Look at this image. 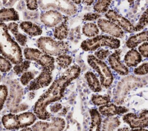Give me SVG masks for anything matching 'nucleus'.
<instances>
[{"label":"nucleus","instance_id":"nucleus-27","mask_svg":"<svg viewBox=\"0 0 148 131\" xmlns=\"http://www.w3.org/2000/svg\"><path fill=\"white\" fill-rule=\"evenodd\" d=\"M82 31L83 34L88 37H95L99 33V29L97 25L92 22H88L84 24L83 26Z\"/></svg>","mask_w":148,"mask_h":131},{"label":"nucleus","instance_id":"nucleus-20","mask_svg":"<svg viewBox=\"0 0 148 131\" xmlns=\"http://www.w3.org/2000/svg\"><path fill=\"white\" fill-rule=\"evenodd\" d=\"M2 122L4 127L9 130L20 129L17 115L8 114L3 116Z\"/></svg>","mask_w":148,"mask_h":131},{"label":"nucleus","instance_id":"nucleus-8","mask_svg":"<svg viewBox=\"0 0 148 131\" xmlns=\"http://www.w3.org/2000/svg\"><path fill=\"white\" fill-rule=\"evenodd\" d=\"M65 126V122L63 118L55 117L50 123L39 121L32 128L34 131H63Z\"/></svg>","mask_w":148,"mask_h":131},{"label":"nucleus","instance_id":"nucleus-37","mask_svg":"<svg viewBox=\"0 0 148 131\" xmlns=\"http://www.w3.org/2000/svg\"><path fill=\"white\" fill-rule=\"evenodd\" d=\"M8 96V88L6 86L1 85L0 87V103L1 109H2L4 104V102Z\"/></svg>","mask_w":148,"mask_h":131},{"label":"nucleus","instance_id":"nucleus-35","mask_svg":"<svg viewBox=\"0 0 148 131\" xmlns=\"http://www.w3.org/2000/svg\"><path fill=\"white\" fill-rule=\"evenodd\" d=\"M34 78V74L30 71L24 72L20 78V82L23 85H27L28 83Z\"/></svg>","mask_w":148,"mask_h":131},{"label":"nucleus","instance_id":"nucleus-5","mask_svg":"<svg viewBox=\"0 0 148 131\" xmlns=\"http://www.w3.org/2000/svg\"><path fill=\"white\" fill-rule=\"evenodd\" d=\"M87 61L89 65L98 73L101 84L105 88L110 87L113 82V77L108 66L93 55L88 56Z\"/></svg>","mask_w":148,"mask_h":131},{"label":"nucleus","instance_id":"nucleus-29","mask_svg":"<svg viewBox=\"0 0 148 131\" xmlns=\"http://www.w3.org/2000/svg\"><path fill=\"white\" fill-rule=\"evenodd\" d=\"M112 0H98L94 6V10L97 13H105L108 10Z\"/></svg>","mask_w":148,"mask_h":131},{"label":"nucleus","instance_id":"nucleus-4","mask_svg":"<svg viewBox=\"0 0 148 131\" xmlns=\"http://www.w3.org/2000/svg\"><path fill=\"white\" fill-rule=\"evenodd\" d=\"M120 45V41L116 38L100 35L83 41L81 44V48L85 51H94L100 47H108L112 49H117Z\"/></svg>","mask_w":148,"mask_h":131},{"label":"nucleus","instance_id":"nucleus-6","mask_svg":"<svg viewBox=\"0 0 148 131\" xmlns=\"http://www.w3.org/2000/svg\"><path fill=\"white\" fill-rule=\"evenodd\" d=\"M38 3L42 10L54 9L68 16H72L77 11L76 6L70 0H38Z\"/></svg>","mask_w":148,"mask_h":131},{"label":"nucleus","instance_id":"nucleus-17","mask_svg":"<svg viewBox=\"0 0 148 131\" xmlns=\"http://www.w3.org/2000/svg\"><path fill=\"white\" fill-rule=\"evenodd\" d=\"M143 41H148V31L142 32L130 37L127 41L126 45L127 47L132 49Z\"/></svg>","mask_w":148,"mask_h":131},{"label":"nucleus","instance_id":"nucleus-3","mask_svg":"<svg viewBox=\"0 0 148 131\" xmlns=\"http://www.w3.org/2000/svg\"><path fill=\"white\" fill-rule=\"evenodd\" d=\"M36 44L38 47L42 52L50 56L65 55L69 49V45L67 43L62 41H56L49 37L39 38Z\"/></svg>","mask_w":148,"mask_h":131},{"label":"nucleus","instance_id":"nucleus-26","mask_svg":"<svg viewBox=\"0 0 148 131\" xmlns=\"http://www.w3.org/2000/svg\"><path fill=\"white\" fill-rule=\"evenodd\" d=\"M120 122L117 117H108L103 124L102 131H114L120 125Z\"/></svg>","mask_w":148,"mask_h":131},{"label":"nucleus","instance_id":"nucleus-23","mask_svg":"<svg viewBox=\"0 0 148 131\" xmlns=\"http://www.w3.org/2000/svg\"><path fill=\"white\" fill-rule=\"evenodd\" d=\"M91 118V123L89 131H100L101 124V117L99 113L95 109H91L90 110Z\"/></svg>","mask_w":148,"mask_h":131},{"label":"nucleus","instance_id":"nucleus-44","mask_svg":"<svg viewBox=\"0 0 148 131\" xmlns=\"http://www.w3.org/2000/svg\"><path fill=\"white\" fill-rule=\"evenodd\" d=\"M117 131H130V128L127 127H124V128L119 129Z\"/></svg>","mask_w":148,"mask_h":131},{"label":"nucleus","instance_id":"nucleus-39","mask_svg":"<svg viewBox=\"0 0 148 131\" xmlns=\"http://www.w3.org/2000/svg\"><path fill=\"white\" fill-rule=\"evenodd\" d=\"M138 50L140 53L145 57H148V42H145L140 45Z\"/></svg>","mask_w":148,"mask_h":131},{"label":"nucleus","instance_id":"nucleus-28","mask_svg":"<svg viewBox=\"0 0 148 131\" xmlns=\"http://www.w3.org/2000/svg\"><path fill=\"white\" fill-rule=\"evenodd\" d=\"M24 55L27 59L37 61L42 53L37 49L27 48L24 50Z\"/></svg>","mask_w":148,"mask_h":131},{"label":"nucleus","instance_id":"nucleus-31","mask_svg":"<svg viewBox=\"0 0 148 131\" xmlns=\"http://www.w3.org/2000/svg\"><path fill=\"white\" fill-rule=\"evenodd\" d=\"M91 101L94 105L97 106L106 105L110 102V97L108 95H92Z\"/></svg>","mask_w":148,"mask_h":131},{"label":"nucleus","instance_id":"nucleus-25","mask_svg":"<svg viewBox=\"0 0 148 131\" xmlns=\"http://www.w3.org/2000/svg\"><path fill=\"white\" fill-rule=\"evenodd\" d=\"M43 67V68L53 71L54 68V59L50 55L42 54L36 61Z\"/></svg>","mask_w":148,"mask_h":131},{"label":"nucleus","instance_id":"nucleus-2","mask_svg":"<svg viewBox=\"0 0 148 131\" xmlns=\"http://www.w3.org/2000/svg\"><path fill=\"white\" fill-rule=\"evenodd\" d=\"M0 45L1 53L5 58L12 63L18 64L23 62V55L20 47L15 42L8 33L6 24H0Z\"/></svg>","mask_w":148,"mask_h":131},{"label":"nucleus","instance_id":"nucleus-24","mask_svg":"<svg viewBox=\"0 0 148 131\" xmlns=\"http://www.w3.org/2000/svg\"><path fill=\"white\" fill-rule=\"evenodd\" d=\"M18 24L16 22H10L8 25V29L14 35L16 40L21 45L24 46L27 43V38L25 35L18 32Z\"/></svg>","mask_w":148,"mask_h":131},{"label":"nucleus","instance_id":"nucleus-16","mask_svg":"<svg viewBox=\"0 0 148 131\" xmlns=\"http://www.w3.org/2000/svg\"><path fill=\"white\" fill-rule=\"evenodd\" d=\"M141 61V54L135 49L130 50L124 56V61L128 67H135Z\"/></svg>","mask_w":148,"mask_h":131},{"label":"nucleus","instance_id":"nucleus-21","mask_svg":"<svg viewBox=\"0 0 148 131\" xmlns=\"http://www.w3.org/2000/svg\"><path fill=\"white\" fill-rule=\"evenodd\" d=\"M1 23L9 21H18L19 16L13 8L1 9L0 13Z\"/></svg>","mask_w":148,"mask_h":131},{"label":"nucleus","instance_id":"nucleus-32","mask_svg":"<svg viewBox=\"0 0 148 131\" xmlns=\"http://www.w3.org/2000/svg\"><path fill=\"white\" fill-rule=\"evenodd\" d=\"M72 60V57L66 55H62L58 56L56 59L58 65L62 68H66L68 67L71 64Z\"/></svg>","mask_w":148,"mask_h":131},{"label":"nucleus","instance_id":"nucleus-47","mask_svg":"<svg viewBox=\"0 0 148 131\" xmlns=\"http://www.w3.org/2000/svg\"><path fill=\"white\" fill-rule=\"evenodd\" d=\"M21 131H34V130H32L31 128H24L23 129H22Z\"/></svg>","mask_w":148,"mask_h":131},{"label":"nucleus","instance_id":"nucleus-41","mask_svg":"<svg viewBox=\"0 0 148 131\" xmlns=\"http://www.w3.org/2000/svg\"><path fill=\"white\" fill-rule=\"evenodd\" d=\"M38 0H25L28 9L31 10H36L38 8Z\"/></svg>","mask_w":148,"mask_h":131},{"label":"nucleus","instance_id":"nucleus-9","mask_svg":"<svg viewBox=\"0 0 148 131\" xmlns=\"http://www.w3.org/2000/svg\"><path fill=\"white\" fill-rule=\"evenodd\" d=\"M97 23L102 32L114 37L121 38L123 37L124 32L122 28L116 23L103 18L99 19Z\"/></svg>","mask_w":148,"mask_h":131},{"label":"nucleus","instance_id":"nucleus-38","mask_svg":"<svg viewBox=\"0 0 148 131\" xmlns=\"http://www.w3.org/2000/svg\"><path fill=\"white\" fill-rule=\"evenodd\" d=\"M110 54V51L108 49H101L99 51L95 52V55L99 60L105 59Z\"/></svg>","mask_w":148,"mask_h":131},{"label":"nucleus","instance_id":"nucleus-30","mask_svg":"<svg viewBox=\"0 0 148 131\" xmlns=\"http://www.w3.org/2000/svg\"><path fill=\"white\" fill-rule=\"evenodd\" d=\"M148 24V8L143 13L138 24L134 26V31H140Z\"/></svg>","mask_w":148,"mask_h":131},{"label":"nucleus","instance_id":"nucleus-33","mask_svg":"<svg viewBox=\"0 0 148 131\" xmlns=\"http://www.w3.org/2000/svg\"><path fill=\"white\" fill-rule=\"evenodd\" d=\"M30 65V61L28 60H25L23 61L22 63L16 64L15 66H14L13 70L14 72L17 75H19L25 71H26L28 68H29Z\"/></svg>","mask_w":148,"mask_h":131},{"label":"nucleus","instance_id":"nucleus-34","mask_svg":"<svg viewBox=\"0 0 148 131\" xmlns=\"http://www.w3.org/2000/svg\"><path fill=\"white\" fill-rule=\"evenodd\" d=\"M12 68V64L9 61L5 58L1 56L0 57V69L1 72H6L10 71Z\"/></svg>","mask_w":148,"mask_h":131},{"label":"nucleus","instance_id":"nucleus-42","mask_svg":"<svg viewBox=\"0 0 148 131\" xmlns=\"http://www.w3.org/2000/svg\"><path fill=\"white\" fill-rule=\"evenodd\" d=\"M62 105L60 103H54L50 106V110L53 113H57L62 109Z\"/></svg>","mask_w":148,"mask_h":131},{"label":"nucleus","instance_id":"nucleus-46","mask_svg":"<svg viewBox=\"0 0 148 131\" xmlns=\"http://www.w3.org/2000/svg\"><path fill=\"white\" fill-rule=\"evenodd\" d=\"M73 3L77 4V5H79L80 3L81 2V0H71Z\"/></svg>","mask_w":148,"mask_h":131},{"label":"nucleus","instance_id":"nucleus-48","mask_svg":"<svg viewBox=\"0 0 148 131\" xmlns=\"http://www.w3.org/2000/svg\"><path fill=\"white\" fill-rule=\"evenodd\" d=\"M127 1L128 2V3H130V5H132L134 3V0H127Z\"/></svg>","mask_w":148,"mask_h":131},{"label":"nucleus","instance_id":"nucleus-14","mask_svg":"<svg viewBox=\"0 0 148 131\" xmlns=\"http://www.w3.org/2000/svg\"><path fill=\"white\" fill-rule=\"evenodd\" d=\"M99 112L106 117H111L117 114H121L128 111V109L125 107L117 106L113 103L106 104L99 107Z\"/></svg>","mask_w":148,"mask_h":131},{"label":"nucleus","instance_id":"nucleus-15","mask_svg":"<svg viewBox=\"0 0 148 131\" xmlns=\"http://www.w3.org/2000/svg\"><path fill=\"white\" fill-rule=\"evenodd\" d=\"M20 27L25 33L31 36H39L42 33V28L38 25L30 21L21 22Z\"/></svg>","mask_w":148,"mask_h":131},{"label":"nucleus","instance_id":"nucleus-11","mask_svg":"<svg viewBox=\"0 0 148 131\" xmlns=\"http://www.w3.org/2000/svg\"><path fill=\"white\" fill-rule=\"evenodd\" d=\"M52 80L51 71L43 68L40 75L32 80L28 87V90H35L47 86Z\"/></svg>","mask_w":148,"mask_h":131},{"label":"nucleus","instance_id":"nucleus-1","mask_svg":"<svg viewBox=\"0 0 148 131\" xmlns=\"http://www.w3.org/2000/svg\"><path fill=\"white\" fill-rule=\"evenodd\" d=\"M80 73V68L77 65H73L68 68L52 83L35 105L34 111L38 118L45 120L51 117V114L46 110L47 106L49 104L61 99L66 87L79 76Z\"/></svg>","mask_w":148,"mask_h":131},{"label":"nucleus","instance_id":"nucleus-13","mask_svg":"<svg viewBox=\"0 0 148 131\" xmlns=\"http://www.w3.org/2000/svg\"><path fill=\"white\" fill-rule=\"evenodd\" d=\"M120 53L121 50H116L109 56L108 61L111 67L119 74L126 75L128 74V69L120 61Z\"/></svg>","mask_w":148,"mask_h":131},{"label":"nucleus","instance_id":"nucleus-19","mask_svg":"<svg viewBox=\"0 0 148 131\" xmlns=\"http://www.w3.org/2000/svg\"><path fill=\"white\" fill-rule=\"evenodd\" d=\"M68 18L65 17L64 21L61 24L56 27L54 32V37L60 40L66 38L68 34Z\"/></svg>","mask_w":148,"mask_h":131},{"label":"nucleus","instance_id":"nucleus-10","mask_svg":"<svg viewBox=\"0 0 148 131\" xmlns=\"http://www.w3.org/2000/svg\"><path fill=\"white\" fill-rule=\"evenodd\" d=\"M64 18L65 17L64 16L54 10H50L43 12L40 16L42 22L49 28L56 26L60 22H62Z\"/></svg>","mask_w":148,"mask_h":131},{"label":"nucleus","instance_id":"nucleus-18","mask_svg":"<svg viewBox=\"0 0 148 131\" xmlns=\"http://www.w3.org/2000/svg\"><path fill=\"white\" fill-rule=\"evenodd\" d=\"M20 128H25L32 125L36 119L35 115L31 112H26L17 115Z\"/></svg>","mask_w":148,"mask_h":131},{"label":"nucleus","instance_id":"nucleus-36","mask_svg":"<svg viewBox=\"0 0 148 131\" xmlns=\"http://www.w3.org/2000/svg\"><path fill=\"white\" fill-rule=\"evenodd\" d=\"M134 72L138 75H143L148 73V63H144L134 69Z\"/></svg>","mask_w":148,"mask_h":131},{"label":"nucleus","instance_id":"nucleus-40","mask_svg":"<svg viewBox=\"0 0 148 131\" xmlns=\"http://www.w3.org/2000/svg\"><path fill=\"white\" fill-rule=\"evenodd\" d=\"M100 14L98 13H86L83 17L84 21H94L100 17Z\"/></svg>","mask_w":148,"mask_h":131},{"label":"nucleus","instance_id":"nucleus-22","mask_svg":"<svg viewBox=\"0 0 148 131\" xmlns=\"http://www.w3.org/2000/svg\"><path fill=\"white\" fill-rule=\"evenodd\" d=\"M85 78L89 87L92 91L99 92L101 91L102 88L99 82L94 73L92 72H86L85 74Z\"/></svg>","mask_w":148,"mask_h":131},{"label":"nucleus","instance_id":"nucleus-45","mask_svg":"<svg viewBox=\"0 0 148 131\" xmlns=\"http://www.w3.org/2000/svg\"><path fill=\"white\" fill-rule=\"evenodd\" d=\"M130 131H148V130L143 129V128H139V129H132Z\"/></svg>","mask_w":148,"mask_h":131},{"label":"nucleus","instance_id":"nucleus-12","mask_svg":"<svg viewBox=\"0 0 148 131\" xmlns=\"http://www.w3.org/2000/svg\"><path fill=\"white\" fill-rule=\"evenodd\" d=\"M105 16L109 20L116 23L125 31L128 33L134 31L133 25L127 19L118 14L116 11L110 10L105 14Z\"/></svg>","mask_w":148,"mask_h":131},{"label":"nucleus","instance_id":"nucleus-7","mask_svg":"<svg viewBox=\"0 0 148 131\" xmlns=\"http://www.w3.org/2000/svg\"><path fill=\"white\" fill-rule=\"evenodd\" d=\"M123 120L132 129L146 128L148 126V110H143L139 116L135 113H127L123 116Z\"/></svg>","mask_w":148,"mask_h":131},{"label":"nucleus","instance_id":"nucleus-43","mask_svg":"<svg viewBox=\"0 0 148 131\" xmlns=\"http://www.w3.org/2000/svg\"><path fill=\"white\" fill-rule=\"evenodd\" d=\"M94 1V0H82V2L86 5H91Z\"/></svg>","mask_w":148,"mask_h":131}]
</instances>
